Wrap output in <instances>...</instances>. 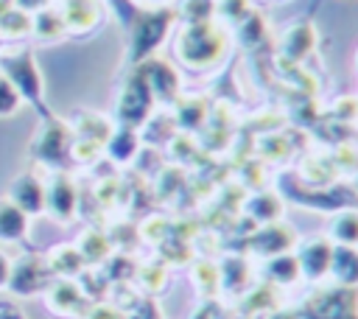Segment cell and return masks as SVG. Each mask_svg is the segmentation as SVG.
<instances>
[{
  "mask_svg": "<svg viewBox=\"0 0 358 319\" xmlns=\"http://www.w3.org/2000/svg\"><path fill=\"white\" fill-rule=\"evenodd\" d=\"M0 319H25V313L14 305V302H6L0 299Z\"/></svg>",
  "mask_w": 358,
  "mask_h": 319,
  "instance_id": "13",
  "label": "cell"
},
{
  "mask_svg": "<svg viewBox=\"0 0 358 319\" xmlns=\"http://www.w3.org/2000/svg\"><path fill=\"white\" fill-rule=\"evenodd\" d=\"M45 204H50L53 215H59L62 221H67L73 215V210H76V190H73V185L64 176H59L53 182L50 193H45Z\"/></svg>",
  "mask_w": 358,
  "mask_h": 319,
  "instance_id": "7",
  "label": "cell"
},
{
  "mask_svg": "<svg viewBox=\"0 0 358 319\" xmlns=\"http://www.w3.org/2000/svg\"><path fill=\"white\" fill-rule=\"evenodd\" d=\"M330 255H333L330 241H324V238L310 241V243L302 249V255L296 257V260H299V271H305L308 277L319 280V277L327 274V269H330Z\"/></svg>",
  "mask_w": 358,
  "mask_h": 319,
  "instance_id": "4",
  "label": "cell"
},
{
  "mask_svg": "<svg viewBox=\"0 0 358 319\" xmlns=\"http://www.w3.org/2000/svg\"><path fill=\"white\" fill-rule=\"evenodd\" d=\"M45 285V263L39 257H22L11 266V274H8V288L17 294V297H28V294H36L39 288Z\"/></svg>",
  "mask_w": 358,
  "mask_h": 319,
  "instance_id": "1",
  "label": "cell"
},
{
  "mask_svg": "<svg viewBox=\"0 0 358 319\" xmlns=\"http://www.w3.org/2000/svg\"><path fill=\"white\" fill-rule=\"evenodd\" d=\"M268 271L277 283H294L299 277V260L294 255H277L271 263H268Z\"/></svg>",
  "mask_w": 358,
  "mask_h": 319,
  "instance_id": "10",
  "label": "cell"
},
{
  "mask_svg": "<svg viewBox=\"0 0 358 319\" xmlns=\"http://www.w3.org/2000/svg\"><path fill=\"white\" fill-rule=\"evenodd\" d=\"M53 257H62V260H50V266L62 274H76L81 269V252L78 249H70V246H62L53 252Z\"/></svg>",
  "mask_w": 358,
  "mask_h": 319,
  "instance_id": "11",
  "label": "cell"
},
{
  "mask_svg": "<svg viewBox=\"0 0 358 319\" xmlns=\"http://www.w3.org/2000/svg\"><path fill=\"white\" fill-rule=\"evenodd\" d=\"M8 274H11V260L0 252V288H6V285H8Z\"/></svg>",
  "mask_w": 358,
  "mask_h": 319,
  "instance_id": "14",
  "label": "cell"
},
{
  "mask_svg": "<svg viewBox=\"0 0 358 319\" xmlns=\"http://www.w3.org/2000/svg\"><path fill=\"white\" fill-rule=\"evenodd\" d=\"M17 104H20V92H17L14 84L0 73V115L17 112Z\"/></svg>",
  "mask_w": 358,
  "mask_h": 319,
  "instance_id": "12",
  "label": "cell"
},
{
  "mask_svg": "<svg viewBox=\"0 0 358 319\" xmlns=\"http://www.w3.org/2000/svg\"><path fill=\"white\" fill-rule=\"evenodd\" d=\"M327 271L341 285H358V249L355 246H333Z\"/></svg>",
  "mask_w": 358,
  "mask_h": 319,
  "instance_id": "5",
  "label": "cell"
},
{
  "mask_svg": "<svg viewBox=\"0 0 358 319\" xmlns=\"http://www.w3.org/2000/svg\"><path fill=\"white\" fill-rule=\"evenodd\" d=\"M25 229H28L25 213L11 199H3L0 201V241H20L25 238Z\"/></svg>",
  "mask_w": 358,
  "mask_h": 319,
  "instance_id": "6",
  "label": "cell"
},
{
  "mask_svg": "<svg viewBox=\"0 0 358 319\" xmlns=\"http://www.w3.org/2000/svg\"><path fill=\"white\" fill-rule=\"evenodd\" d=\"M333 238L338 246H355L358 243V213H341L333 224Z\"/></svg>",
  "mask_w": 358,
  "mask_h": 319,
  "instance_id": "9",
  "label": "cell"
},
{
  "mask_svg": "<svg viewBox=\"0 0 358 319\" xmlns=\"http://www.w3.org/2000/svg\"><path fill=\"white\" fill-rule=\"evenodd\" d=\"M81 302V291L73 285V283H56L50 288V308L59 311V313H70L76 311Z\"/></svg>",
  "mask_w": 358,
  "mask_h": 319,
  "instance_id": "8",
  "label": "cell"
},
{
  "mask_svg": "<svg viewBox=\"0 0 358 319\" xmlns=\"http://www.w3.org/2000/svg\"><path fill=\"white\" fill-rule=\"evenodd\" d=\"M3 76L14 84L17 92H25L28 98H36L39 95V76H36V67L28 56H20V59H8L3 64Z\"/></svg>",
  "mask_w": 358,
  "mask_h": 319,
  "instance_id": "2",
  "label": "cell"
},
{
  "mask_svg": "<svg viewBox=\"0 0 358 319\" xmlns=\"http://www.w3.org/2000/svg\"><path fill=\"white\" fill-rule=\"evenodd\" d=\"M11 201L28 215V213H39L45 207V187L39 179H34L31 173H22L14 185H11Z\"/></svg>",
  "mask_w": 358,
  "mask_h": 319,
  "instance_id": "3",
  "label": "cell"
}]
</instances>
